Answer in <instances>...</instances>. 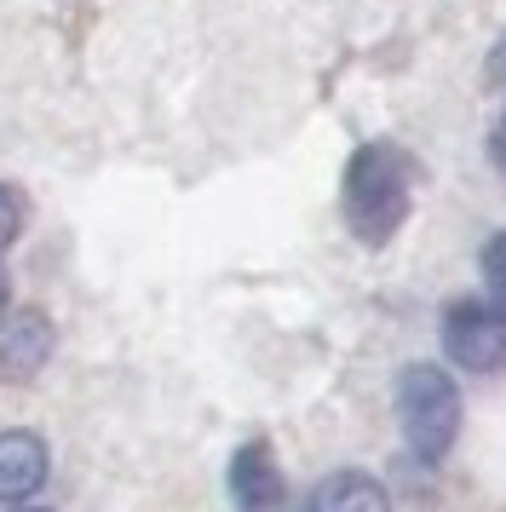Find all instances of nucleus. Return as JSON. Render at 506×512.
<instances>
[{
    "label": "nucleus",
    "mask_w": 506,
    "mask_h": 512,
    "mask_svg": "<svg viewBox=\"0 0 506 512\" xmlns=\"http://www.w3.org/2000/svg\"><path fill=\"white\" fill-rule=\"evenodd\" d=\"M414 167L397 144H363L345 167V219L363 242H386L409 213Z\"/></svg>",
    "instance_id": "f257e3e1"
},
{
    "label": "nucleus",
    "mask_w": 506,
    "mask_h": 512,
    "mask_svg": "<svg viewBox=\"0 0 506 512\" xmlns=\"http://www.w3.org/2000/svg\"><path fill=\"white\" fill-rule=\"evenodd\" d=\"M397 415H403V432H409L414 455L420 461H443L449 443H455V426H460V397H455V380L432 363H414L397 386Z\"/></svg>",
    "instance_id": "f03ea898"
},
{
    "label": "nucleus",
    "mask_w": 506,
    "mask_h": 512,
    "mask_svg": "<svg viewBox=\"0 0 506 512\" xmlns=\"http://www.w3.org/2000/svg\"><path fill=\"white\" fill-rule=\"evenodd\" d=\"M443 351H449V363L472 374L506 369V311L501 305H455L443 317Z\"/></svg>",
    "instance_id": "7ed1b4c3"
},
{
    "label": "nucleus",
    "mask_w": 506,
    "mask_h": 512,
    "mask_svg": "<svg viewBox=\"0 0 506 512\" xmlns=\"http://www.w3.org/2000/svg\"><path fill=\"white\" fill-rule=\"evenodd\" d=\"M46 357H52V317L46 311H12L0 317V380L6 386H23L35 380Z\"/></svg>",
    "instance_id": "20e7f679"
},
{
    "label": "nucleus",
    "mask_w": 506,
    "mask_h": 512,
    "mask_svg": "<svg viewBox=\"0 0 506 512\" xmlns=\"http://www.w3.org/2000/svg\"><path fill=\"white\" fill-rule=\"evenodd\" d=\"M230 495H236V507L242 512H271L276 501H282V478H276L271 449H265V443L236 449V461H230Z\"/></svg>",
    "instance_id": "39448f33"
},
{
    "label": "nucleus",
    "mask_w": 506,
    "mask_h": 512,
    "mask_svg": "<svg viewBox=\"0 0 506 512\" xmlns=\"http://www.w3.org/2000/svg\"><path fill=\"white\" fill-rule=\"evenodd\" d=\"M46 484V443L35 432H6L0 438V501H23Z\"/></svg>",
    "instance_id": "423d86ee"
},
{
    "label": "nucleus",
    "mask_w": 506,
    "mask_h": 512,
    "mask_svg": "<svg viewBox=\"0 0 506 512\" xmlns=\"http://www.w3.org/2000/svg\"><path fill=\"white\" fill-rule=\"evenodd\" d=\"M311 512H391V501L386 489L374 478H363V472H334L328 484H317Z\"/></svg>",
    "instance_id": "0eeeda50"
},
{
    "label": "nucleus",
    "mask_w": 506,
    "mask_h": 512,
    "mask_svg": "<svg viewBox=\"0 0 506 512\" xmlns=\"http://www.w3.org/2000/svg\"><path fill=\"white\" fill-rule=\"evenodd\" d=\"M18 225H23V202L12 185H0V254L18 242Z\"/></svg>",
    "instance_id": "6e6552de"
},
{
    "label": "nucleus",
    "mask_w": 506,
    "mask_h": 512,
    "mask_svg": "<svg viewBox=\"0 0 506 512\" xmlns=\"http://www.w3.org/2000/svg\"><path fill=\"white\" fill-rule=\"evenodd\" d=\"M483 282L495 288V300H506V231L483 248Z\"/></svg>",
    "instance_id": "1a4fd4ad"
},
{
    "label": "nucleus",
    "mask_w": 506,
    "mask_h": 512,
    "mask_svg": "<svg viewBox=\"0 0 506 512\" xmlns=\"http://www.w3.org/2000/svg\"><path fill=\"white\" fill-rule=\"evenodd\" d=\"M489 150H495V167L506 173V116H501V127H495V139H489Z\"/></svg>",
    "instance_id": "9d476101"
},
{
    "label": "nucleus",
    "mask_w": 506,
    "mask_h": 512,
    "mask_svg": "<svg viewBox=\"0 0 506 512\" xmlns=\"http://www.w3.org/2000/svg\"><path fill=\"white\" fill-rule=\"evenodd\" d=\"M495 75H506V41H501V52H495Z\"/></svg>",
    "instance_id": "9b49d317"
},
{
    "label": "nucleus",
    "mask_w": 506,
    "mask_h": 512,
    "mask_svg": "<svg viewBox=\"0 0 506 512\" xmlns=\"http://www.w3.org/2000/svg\"><path fill=\"white\" fill-rule=\"evenodd\" d=\"M0 311H6V271H0Z\"/></svg>",
    "instance_id": "f8f14e48"
},
{
    "label": "nucleus",
    "mask_w": 506,
    "mask_h": 512,
    "mask_svg": "<svg viewBox=\"0 0 506 512\" xmlns=\"http://www.w3.org/2000/svg\"><path fill=\"white\" fill-rule=\"evenodd\" d=\"M18 512H41V507H18Z\"/></svg>",
    "instance_id": "ddd939ff"
}]
</instances>
